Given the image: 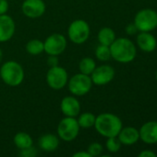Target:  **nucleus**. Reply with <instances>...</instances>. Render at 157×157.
<instances>
[{"mask_svg":"<svg viewBox=\"0 0 157 157\" xmlns=\"http://www.w3.org/2000/svg\"><path fill=\"white\" fill-rule=\"evenodd\" d=\"M93 127L104 137H117L122 129V121L115 114L102 113L96 117Z\"/></svg>","mask_w":157,"mask_h":157,"instance_id":"1","label":"nucleus"},{"mask_svg":"<svg viewBox=\"0 0 157 157\" xmlns=\"http://www.w3.org/2000/svg\"><path fill=\"white\" fill-rule=\"evenodd\" d=\"M111 58L121 63H128L136 58L137 50L134 43L127 38L116 39L109 46Z\"/></svg>","mask_w":157,"mask_h":157,"instance_id":"2","label":"nucleus"},{"mask_svg":"<svg viewBox=\"0 0 157 157\" xmlns=\"http://www.w3.org/2000/svg\"><path fill=\"white\" fill-rule=\"evenodd\" d=\"M24 69L16 61H7L1 65L0 77L8 86H18L24 80Z\"/></svg>","mask_w":157,"mask_h":157,"instance_id":"3","label":"nucleus"},{"mask_svg":"<svg viewBox=\"0 0 157 157\" xmlns=\"http://www.w3.org/2000/svg\"><path fill=\"white\" fill-rule=\"evenodd\" d=\"M69 92L75 97H81L88 94L93 86V81L90 75L81 73L71 76L68 81Z\"/></svg>","mask_w":157,"mask_h":157,"instance_id":"4","label":"nucleus"},{"mask_svg":"<svg viewBox=\"0 0 157 157\" xmlns=\"http://www.w3.org/2000/svg\"><path fill=\"white\" fill-rule=\"evenodd\" d=\"M90 33V25L83 19H76L72 21L68 29V39L75 44H82L87 41Z\"/></svg>","mask_w":157,"mask_h":157,"instance_id":"5","label":"nucleus"},{"mask_svg":"<svg viewBox=\"0 0 157 157\" xmlns=\"http://www.w3.org/2000/svg\"><path fill=\"white\" fill-rule=\"evenodd\" d=\"M134 24L141 32H150L157 28V12L151 8L140 10L134 18Z\"/></svg>","mask_w":157,"mask_h":157,"instance_id":"6","label":"nucleus"},{"mask_svg":"<svg viewBox=\"0 0 157 157\" xmlns=\"http://www.w3.org/2000/svg\"><path fill=\"white\" fill-rule=\"evenodd\" d=\"M80 125L78 121L73 117H65L62 119L57 126V136L65 141V142H71L77 138L80 132Z\"/></svg>","mask_w":157,"mask_h":157,"instance_id":"7","label":"nucleus"},{"mask_svg":"<svg viewBox=\"0 0 157 157\" xmlns=\"http://www.w3.org/2000/svg\"><path fill=\"white\" fill-rule=\"evenodd\" d=\"M68 81V75L66 69L62 66L50 67L46 74V83L54 90H59L65 87Z\"/></svg>","mask_w":157,"mask_h":157,"instance_id":"8","label":"nucleus"},{"mask_svg":"<svg viewBox=\"0 0 157 157\" xmlns=\"http://www.w3.org/2000/svg\"><path fill=\"white\" fill-rule=\"evenodd\" d=\"M67 39L60 33H53L43 41V52L48 55H60L67 48Z\"/></svg>","mask_w":157,"mask_h":157,"instance_id":"9","label":"nucleus"},{"mask_svg":"<svg viewBox=\"0 0 157 157\" xmlns=\"http://www.w3.org/2000/svg\"><path fill=\"white\" fill-rule=\"evenodd\" d=\"M91 78L93 85L105 86L109 84L115 77V69L108 64L96 66L91 74Z\"/></svg>","mask_w":157,"mask_h":157,"instance_id":"10","label":"nucleus"},{"mask_svg":"<svg viewBox=\"0 0 157 157\" xmlns=\"http://www.w3.org/2000/svg\"><path fill=\"white\" fill-rule=\"evenodd\" d=\"M46 9L43 0H25L22 3V13L29 18H38L42 17Z\"/></svg>","mask_w":157,"mask_h":157,"instance_id":"11","label":"nucleus"},{"mask_svg":"<svg viewBox=\"0 0 157 157\" xmlns=\"http://www.w3.org/2000/svg\"><path fill=\"white\" fill-rule=\"evenodd\" d=\"M16 25L14 19L5 14L0 15V42H6L14 36Z\"/></svg>","mask_w":157,"mask_h":157,"instance_id":"12","label":"nucleus"},{"mask_svg":"<svg viewBox=\"0 0 157 157\" xmlns=\"http://www.w3.org/2000/svg\"><path fill=\"white\" fill-rule=\"evenodd\" d=\"M60 109L66 117L76 118L81 113V103L75 97L68 96L61 100Z\"/></svg>","mask_w":157,"mask_h":157,"instance_id":"13","label":"nucleus"},{"mask_svg":"<svg viewBox=\"0 0 157 157\" xmlns=\"http://www.w3.org/2000/svg\"><path fill=\"white\" fill-rule=\"evenodd\" d=\"M140 139L147 144H157V121H149L142 126L139 131Z\"/></svg>","mask_w":157,"mask_h":157,"instance_id":"14","label":"nucleus"},{"mask_svg":"<svg viewBox=\"0 0 157 157\" xmlns=\"http://www.w3.org/2000/svg\"><path fill=\"white\" fill-rule=\"evenodd\" d=\"M38 144L41 150L52 153L55 152L59 146V137L53 133L43 134L38 141Z\"/></svg>","mask_w":157,"mask_h":157,"instance_id":"15","label":"nucleus"},{"mask_svg":"<svg viewBox=\"0 0 157 157\" xmlns=\"http://www.w3.org/2000/svg\"><path fill=\"white\" fill-rule=\"evenodd\" d=\"M118 138L120 141L121 144L132 145L140 140V132L134 127H122L118 135Z\"/></svg>","mask_w":157,"mask_h":157,"instance_id":"16","label":"nucleus"},{"mask_svg":"<svg viewBox=\"0 0 157 157\" xmlns=\"http://www.w3.org/2000/svg\"><path fill=\"white\" fill-rule=\"evenodd\" d=\"M137 43L139 48L145 52L155 51L157 46L155 37L149 32H141L137 36Z\"/></svg>","mask_w":157,"mask_h":157,"instance_id":"17","label":"nucleus"},{"mask_svg":"<svg viewBox=\"0 0 157 157\" xmlns=\"http://www.w3.org/2000/svg\"><path fill=\"white\" fill-rule=\"evenodd\" d=\"M13 143L17 148H19V150H22V149L31 146L33 144V140L29 133L20 132H18L14 136Z\"/></svg>","mask_w":157,"mask_h":157,"instance_id":"18","label":"nucleus"},{"mask_svg":"<svg viewBox=\"0 0 157 157\" xmlns=\"http://www.w3.org/2000/svg\"><path fill=\"white\" fill-rule=\"evenodd\" d=\"M98 40L100 44L110 46L116 40V33L111 28H103L98 32Z\"/></svg>","mask_w":157,"mask_h":157,"instance_id":"19","label":"nucleus"},{"mask_svg":"<svg viewBox=\"0 0 157 157\" xmlns=\"http://www.w3.org/2000/svg\"><path fill=\"white\" fill-rule=\"evenodd\" d=\"M96 67L95 61L91 57H84L81 60L79 63V70L80 73L91 75V74L93 72V70Z\"/></svg>","mask_w":157,"mask_h":157,"instance_id":"20","label":"nucleus"},{"mask_svg":"<svg viewBox=\"0 0 157 157\" xmlns=\"http://www.w3.org/2000/svg\"><path fill=\"white\" fill-rule=\"evenodd\" d=\"M96 117L91 112H83L81 115L79 114L78 123L82 129H90L94 126Z\"/></svg>","mask_w":157,"mask_h":157,"instance_id":"21","label":"nucleus"},{"mask_svg":"<svg viewBox=\"0 0 157 157\" xmlns=\"http://www.w3.org/2000/svg\"><path fill=\"white\" fill-rule=\"evenodd\" d=\"M26 51L31 55H39L43 52V41L38 39H32L26 44Z\"/></svg>","mask_w":157,"mask_h":157,"instance_id":"22","label":"nucleus"},{"mask_svg":"<svg viewBox=\"0 0 157 157\" xmlns=\"http://www.w3.org/2000/svg\"><path fill=\"white\" fill-rule=\"evenodd\" d=\"M95 56L101 62H106L111 58V52L110 47L106 45L100 44L97 46L95 50Z\"/></svg>","mask_w":157,"mask_h":157,"instance_id":"23","label":"nucleus"},{"mask_svg":"<svg viewBox=\"0 0 157 157\" xmlns=\"http://www.w3.org/2000/svg\"><path fill=\"white\" fill-rule=\"evenodd\" d=\"M105 146H106V149L110 153L114 154V153H118L120 150V148H121V143L118 140V136L117 137H109V138H107Z\"/></svg>","mask_w":157,"mask_h":157,"instance_id":"24","label":"nucleus"},{"mask_svg":"<svg viewBox=\"0 0 157 157\" xmlns=\"http://www.w3.org/2000/svg\"><path fill=\"white\" fill-rule=\"evenodd\" d=\"M87 152L92 157L99 156L103 153V146L99 143H93L88 146Z\"/></svg>","mask_w":157,"mask_h":157,"instance_id":"25","label":"nucleus"},{"mask_svg":"<svg viewBox=\"0 0 157 157\" xmlns=\"http://www.w3.org/2000/svg\"><path fill=\"white\" fill-rule=\"evenodd\" d=\"M36 155H37V151L32 145L28 148L20 150V153H19V155L23 157H34Z\"/></svg>","mask_w":157,"mask_h":157,"instance_id":"26","label":"nucleus"},{"mask_svg":"<svg viewBox=\"0 0 157 157\" xmlns=\"http://www.w3.org/2000/svg\"><path fill=\"white\" fill-rule=\"evenodd\" d=\"M47 64L50 67H55L58 65V56L57 55H48Z\"/></svg>","mask_w":157,"mask_h":157,"instance_id":"27","label":"nucleus"},{"mask_svg":"<svg viewBox=\"0 0 157 157\" xmlns=\"http://www.w3.org/2000/svg\"><path fill=\"white\" fill-rule=\"evenodd\" d=\"M7 0H0V15H5L8 10Z\"/></svg>","mask_w":157,"mask_h":157,"instance_id":"28","label":"nucleus"},{"mask_svg":"<svg viewBox=\"0 0 157 157\" xmlns=\"http://www.w3.org/2000/svg\"><path fill=\"white\" fill-rule=\"evenodd\" d=\"M137 31H138V29H137V27L135 26L134 23H130L126 27V32L129 35H134V34H136Z\"/></svg>","mask_w":157,"mask_h":157,"instance_id":"29","label":"nucleus"},{"mask_svg":"<svg viewBox=\"0 0 157 157\" xmlns=\"http://www.w3.org/2000/svg\"><path fill=\"white\" fill-rule=\"evenodd\" d=\"M156 154L154 153L153 151L150 150H146V151H143L140 155L139 157H156Z\"/></svg>","mask_w":157,"mask_h":157,"instance_id":"30","label":"nucleus"},{"mask_svg":"<svg viewBox=\"0 0 157 157\" xmlns=\"http://www.w3.org/2000/svg\"><path fill=\"white\" fill-rule=\"evenodd\" d=\"M73 157H92L90 155V154L86 151V152H82V151H80V152H77L75 154H73Z\"/></svg>","mask_w":157,"mask_h":157,"instance_id":"31","label":"nucleus"},{"mask_svg":"<svg viewBox=\"0 0 157 157\" xmlns=\"http://www.w3.org/2000/svg\"><path fill=\"white\" fill-rule=\"evenodd\" d=\"M2 60H3V52H2V50H1V48H0V63H1V62H2Z\"/></svg>","mask_w":157,"mask_h":157,"instance_id":"32","label":"nucleus"},{"mask_svg":"<svg viewBox=\"0 0 157 157\" xmlns=\"http://www.w3.org/2000/svg\"><path fill=\"white\" fill-rule=\"evenodd\" d=\"M155 77H156V80H157V73H156V75H155Z\"/></svg>","mask_w":157,"mask_h":157,"instance_id":"33","label":"nucleus"}]
</instances>
